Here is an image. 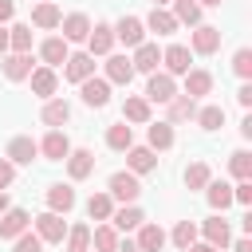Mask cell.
<instances>
[{
  "label": "cell",
  "mask_w": 252,
  "mask_h": 252,
  "mask_svg": "<svg viewBox=\"0 0 252 252\" xmlns=\"http://www.w3.org/2000/svg\"><path fill=\"white\" fill-rule=\"evenodd\" d=\"M110 213H114V197H110L106 189L87 197V217H91V220H110Z\"/></svg>",
  "instance_id": "1f68e13d"
},
{
  "label": "cell",
  "mask_w": 252,
  "mask_h": 252,
  "mask_svg": "<svg viewBox=\"0 0 252 252\" xmlns=\"http://www.w3.org/2000/svg\"><path fill=\"white\" fill-rule=\"evenodd\" d=\"M35 154H39V142H32L28 134H16V138L8 142V150H4V158H8L12 165H32Z\"/></svg>",
  "instance_id": "9c48e42d"
},
{
  "label": "cell",
  "mask_w": 252,
  "mask_h": 252,
  "mask_svg": "<svg viewBox=\"0 0 252 252\" xmlns=\"http://www.w3.org/2000/svg\"><path fill=\"white\" fill-rule=\"evenodd\" d=\"M59 20H63V12H59V4H51V0H39V4L32 8V24L43 28V32L59 28Z\"/></svg>",
  "instance_id": "603a6c76"
},
{
  "label": "cell",
  "mask_w": 252,
  "mask_h": 252,
  "mask_svg": "<svg viewBox=\"0 0 252 252\" xmlns=\"http://www.w3.org/2000/svg\"><path fill=\"white\" fill-rule=\"evenodd\" d=\"M106 146H110V150H118V154H126V150L134 146V130H130L126 122H114V126L106 130Z\"/></svg>",
  "instance_id": "836d02e7"
},
{
  "label": "cell",
  "mask_w": 252,
  "mask_h": 252,
  "mask_svg": "<svg viewBox=\"0 0 252 252\" xmlns=\"http://www.w3.org/2000/svg\"><path fill=\"white\" fill-rule=\"evenodd\" d=\"M39 154H43L47 161H63V158L71 154V138H67L63 130H47L43 142H39Z\"/></svg>",
  "instance_id": "7c38bea8"
},
{
  "label": "cell",
  "mask_w": 252,
  "mask_h": 252,
  "mask_svg": "<svg viewBox=\"0 0 252 252\" xmlns=\"http://www.w3.org/2000/svg\"><path fill=\"white\" fill-rule=\"evenodd\" d=\"M169 4H173V20L177 24H193V28L201 24V4L197 0H169Z\"/></svg>",
  "instance_id": "d590c367"
},
{
  "label": "cell",
  "mask_w": 252,
  "mask_h": 252,
  "mask_svg": "<svg viewBox=\"0 0 252 252\" xmlns=\"http://www.w3.org/2000/svg\"><path fill=\"white\" fill-rule=\"evenodd\" d=\"M39 118H43V126L59 130V126H67V118H71V106H67L63 98H43V110H39Z\"/></svg>",
  "instance_id": "ffe728a7"
},
{
  "label": "cell",
  "mask_w": 252,
  "mask_h": 252,
  "mask_svg": "<svg viewBox=\"0 0 252 252\" xmlns=\"http://www.w3.org/2000/svg\"><path fill=\"white\" fill-rule=\"evenodd\" d=\"M16 16V0H0V24H8Z\"/></svg>",
  "instance_id": "c3c4849f"
},
{
  "label": "cell",
  "mask_w": 252,
  "mask_h": 252,
  "mask_svg": "<svg viewBox=\"0 0 252 252\" xmlns=\"http://www.w3.org/2000/svg\"><path fill=\"white\" fill-rule=\"evenodd\" d=\"M217 47H220V28L197 24V28L189 32V51H193V55H213Z\"/></svg>",
  "instance_id": "3957f363"
},
{
  "label": "cell",
  "mask_w": 252,
  "mask_h": 252,
  "mask_svg": "<svg viewBox=\"0 0 252 252\" xmlns=\"http://www.w3.org/2000/svg\"><path fill=\"white\" fill-rule=\"evenodd\" d=\"M236 102H240V106H244V110H248V106H252V83H244V87H240V91H236Z\"/></svg>",
  "instance_id": "7dc6e473"
},
{
  "label": "cell",
  "mask_w": 252,
  "mask_h": 252,
  "mask_svg": "<svg viewBox=\"0 0 252 252\" xmlns=\"http://www.w3.org/2000/svg\"><path fill=\"white\" fill-rule=\"evenodd\" d=\"M4 209H12V201H8V193L0 189V213H4Z\"/></svg>",
  "instance_id": "11a10c76"
},
{
  "label": "cell",
  "mask_w": 252,
  "mask_h": 252,
  "mask_svg": "<svg viewBox=\"0 0 252 252\" xmlns=\"http://www.w3.org/2000/svg\"><path fill=\"white\" fill-rule=\"evenodd\" d=\"M63 161H67V177H71V181H83V177H91V169H94V154H91V150H71Z\"/></svg>",
  "instance_id": "d6986e66"
},
{
  "label": "cell",
  "mask_w": 252,
  "mask_h": 252,
  "mask_svg": "<svg viewBox=\"0 0 252 252\" xmlns=\"http://www.w3.org/2000/svg\"><path fill=\"white\" fill-rule=\"evenodd\" d=\"M232 244V252H252V240L248 236H240V240H228Z\"/></svg>",
  "instance_id": "681fc988"
},
{
  "label": "cell",
  "mask_w": 252,
  "mask_h": 252,
  "mask_svg": "<svg viewBox=\"0 0 252 252\" xmlns=\"http://www.w3.org/2000/svg\"><path fill=\"white\" fill-rule=\"evenodd\" d=\"M79 94H83V102H87L91 110H102V106L110 102V83H106L102 75H91V79L79 83Z\"/></svg>",
  "instance_id": "277c9868"
},
{
  "label": "cell",
  "mask_w": 252,
  "mask_h": 252,
  "mask_svg": "<svg viewBox=\"0 0 252 252\" xmlns=\"http://www.w3.org/2000/svg\"><path fill=\"white\" fill-rule=\"evenodd\" d=\"M32 224H35V236H39L43 244H63V236H67V220H63L59 213H51V209L39 213Z\"/></svg>",
  "instance_id": "7a4b0ae2"
},
{
  "label": "cell",
  "mask_w": 252,
  "mask_h": 252,
  "mask_svg": "<svg viewBox=\"0 0 252 252\" xmlns=\"http://www.w3.org/2000/svg\"><path fill=\"white\" fill-rule=\"evenodd\" d=\"M142 24H146L150 32H158V35H173V32L181 28V24L173 20V12H169V8H154V12H150Z\"/></svg>",
  "instance_id": "83f0119b"
},
{
  "label": "cell",
  "mask_w": 252,
  "mask_h": 252,
  "mask_svg": "<svg viewBox=\"0 0 252 252\" xmlns=\"http://www.w3.org/2000/svg\"><path fill=\"white\" fill-rule=\"evenodd\" d=\"M232 71H236V75H240L244 83L252 79V51H248V47H240V51L232 55Z\"/></svg>",
  "instance_id": "ee69618b"
},
{
  "label": "cell",
  "mask_w": 252,
  "mask_h": 252,
  "mask_svg": "<svg viewBox=\"0 0 252 252\" xmlns=\"http://www.w3.org/2000/svg\"><path fill=\"white\" fill-rule=\"evenodd\" d=\"M134 232H138L134 244H138L142 252H161V248H165V232H161V224H146V220H142Z\"/></svg>",
  "instance_id": "7402d4cb"
},
{
  "label": "cell",
  "mask_w": 252,
  "mask_h": 252,
  "mask_svg": "<svg viewBox=\"0 0 252 252\" xmlns=\"http://www.w3.org/2000/svg\"><path fill=\"white\" fill-rule=\"evenodd\" d=\"M146 146L150 150H169L173 146V122H146Z\"/></svg>",
  "instance_id": "f546056e"
},
{
  "label": "cell",
  "mask_w": 252,
  "mask_h": 252,
  "mask_svg": "<svg viewBox=\"0 0 252 252\" xmlns=\"http://www.w3.org/2000/svg\"><path fill=\"white\" fill-rule=\"evenodd\" d=\"M232 201H236V205H252V177L232 185Z\"/></svg>",
  "instance_id": "f6af8a7d"
},
{
  "label": "cell",
  "mask_w": 252,
  "mask_h": 252,
  "mask_svg": "<svg viewBox=\"0 0 252 252\" xmlns=\"http://www.w3.org/2000/svg\"><path fill=\"white\" fill-rule=\"evenodd\" d=\"M185 252H220V248H213V244H205V240H201V244H197V240H193V244H189V248H185Z\"/></svg>",
  "instance_id": "f907efd6"
},
{
  "label": "cell",
  "mask_w": 252,
  "mask_h": 252,
  "mask_svg": "<svg viewBox=\"0 0 252 252\" xmlns=\"http://www.w3.org/2000/svg\"><path fill=\"white\" fill-rule=\"evenodd\" d=\"M91 240H94V248H98V252H114V248H118V228L102 220V224L91 232Z\"/></svg>",
  "instance_id": "74e56055"
},
{
  "label": "cell",
  "mask_w": 252,
  "mask_h": 252,
  "mask_svg": "<svg viewBox=\"0 0 252 252\" xmlns=\"http://www.w3.org/2000/svg\"><path fill=\"white\" fill-rule=\"evenodd\" d=\"M158 63H161V51H158V43H138L134 47V55H130V67H134V75L142 71V75H154L158 71Z\"/></svg>",
  "instance_id": "8fae6325"
},
{
  "label": "cell",
  "mask_w": 252,
  "mask_h": 252,
  "mask_svg": "<svg viewBox=\"0 0 252 252\" xmlns=\"http://www.w3.org/2000/svg\"><path fill=\"white\" fill-rule=\"evenodd\" d=\"M205 197H209V205H213L217 213H224V209L232 205V185H228V181H209V185H205Z\"/></svg>",
  "instance_id": "d6a6232c"
},
{
  "label": "cell",
  "mask_w": 252,
  "mask_h": 252,
  "mask_svg": "<svg viewBox=\"0 0 252 252\" xmlns=\"http://www.w3.org/2000/svg\"><path fill=\"white\" fill-rule=\"evenodd\" d=\"M32 94H39V98H51L55 91H59V75H55V67H32Z\"/></svg>",
  "instance_id": "2e32d148"
},
{
  "label": "cell",
  "mask_w": 252,
  "mask_h": 252,
  "mask_svg": "<svg viewBox=\"0 0 252 252\" xmlns=\"http://www.w3.org/2000/svg\"><path fill=\"white\" fill-rule=\"evenodd\" d=\"M47 209L59 213V217H67V213L75 209V189H71V185H51V189H47Z\"/></svg>",
  "instance_id": "484cf974"
},
{
  "label": "cell",
  "mask_w": 252,
  "mask_h": 252,
  "mask_svg": "<svg viewBox=\"0 0 252 252\" xmlns=\"http://www.w3.org/2000/svg\"><path fill=\"white\" fill-rule=\"evenodd\" d=\"M169 240H173V244H177V248L185 252V248H189V244L197 240V224H193V220H177V224H173V236H169Z\"/></svg>",
  "instance_id": "b9f144b4"
},
{
  "label": "cell",
  "mask_w": 252,
  "mask_h": 252,
  "mask_svg": "<svg viewBox=\"0 0 252 252\" xmlns=\"http://www.w3.org/2000/svg\"><path fill=\"white\" fill-rule=\"evenodd\" d=\"M28 75H32V51H24V55L20 51H8L4 55V79L8 83H24Z\"/></svg>",
  "instance_id": "9a60e30c"
},
{
  "label": "cell",
  "mask_w": 252,
  "mask_h": 252,
  "mask_svg": "<svg viewBox=\"0 0 252 252\" xmlns=\"http://www.w3.org/2000/svg\"><path fill=\"white\" fill-rule=\"evenodd\" d=\"M59 28H63V39H67V43H87V35H91V16H87V12H67V16L59 20Z\"/></svg>",
  "instance_id": "52a82bcc"
},
{
  "label": "cell",
  "mask_w": 252,
  "mask_h": 252,
  "mask_svg": "<svg viewBox=\"0 0 252 252\" xmlns=\"http://www.w3.org/2000/svg\"><path fill=\"white\" fill-rule=\"evenodd\" d=\"M142 220H146V213H142L138 205H122V209H114V213H110V224H114L118 232H134Z\"/></svg>",
  "instance_id": "4316f807"
},
{
  "label": "cell",
  "mask_w": 252,
  "mask_h": 252,
  "mask_svg": "<svg viewBox=\"0 0 252 252\" xmlns=\"http://www.w3.org/2000/svg\"><path fill=\"white\" fill-rule=\"evenodd\" d=\"M122 122L146 126V122H150V102H146L142 94H126V102H122Z\"/></svg>",
  "instance_id": "f1b7e54d"
},
{
  "label": "cell",
  "mask_w": 252,
  "mask_h": 252,
  "mask_svg": "<svg viewBox=\"0 0 252 252\" xmlns=\"http://www.w3.org/2000/svg\"><path fill=\"white\" fill-rule=\"evenodd\" d=\"M28 224H32V217H28L24 209H4V213H0V240H16Z\"/></svg>",
  "instance_id": "e0dca14e"
},
{
  "label": "cell",
  "mask_w": 252,
  "mask_h": 252,
  "mask_svg": "<svg viewBox=\"0 0 252 252\" xmlns=\"http://www.w3.org/2000/svg\"><path fill=\"white\" fill-rule=\"evenodd\" d=\"M126 169H130V173H154V169H158V150H150V146H130V150H126Z\"/></svg>",
  "instance_id": "4fadbf2b"
},
{
  "label": "cell",
  "mask_w": 252,
  "mask_h": 252,
  "mask_svg": "<svg viewBox=\"0 0 252 252\" xmlns=\"http://www.w3.org/2000/svg\"><path fill=\"white\" fill-rule=\"evenodd\" d=\"M165 106H169L165 122H185V118H193V114H197V98H189V94H173Z\"/></svg>",
  "instance_id": "4dcf8cb0"
},
{
  "label": "cell",
  "mask_w": 252,
  "mask_h": 252,
  "mask_svg": "<svg viewBox=\"0 0 252 252\" xmlns=\"http://www.w3.org/2000/svg\"><path fill=\"white\" fill-rule=\"evenodd\" d=\"M87 51H91V55H110V51H114V24H91Z\"/></svg>",
  "instance_id": "30bf717a"
},
{
  "label": "cell",
  "mask_w": 252,
  "mask_h": 252,
  "mask_svg": "<svg viewBox=\"0 0 252 252\" xmlns=\"http://www.w3.org/2000/svg\"><path fill=\"white\" fill-rule=\"evenodd\" d=\"M161 63H165V71H169V75H185V71H189V63H193V51H189L185 43H169V47L161 51Z\"/></svg>",
  "instance_id": "5bb4252c"
},
{
  "label": "cell",
  "mask_w": 252,
  "mask_h": 252,
  "mask_svg": "<svg viewBox=\"0 0 252 252\" xmlns=\"http://www.w3.org/2000/svg\"><path fill=\"white\" fill-rule=\"evenodd\" d=\"M114 43H126V47L146 43V24H142L138 16H122V20L114 24Z\"/></svg>",
  "instance_id": "ba28073f"
},
{
  "label": "cell",
  "mask_w": 252,
  "mask_h": 252,
  "mask_svg": "<svg viewBox=\"0 0 252 252\" xmlns=\"http://www.w3.org/2000/svg\"><path fill=\"white\" fill-rule=\"evenodd\" d=\"M173 94H177L173 75H169V71H154L150 83H146V94H142V98H146V102H169Z\"/></svg>",
  "instance_id": "8992f818"
},
{
  "label": "cell",
  "mask_w": 252,
  "mask_h": 252,
  "mask_svg": "<svg viewBox=\"0 0 252 252\" xmlns=\"http://www.w3.org/2000/svg\"><path fill=\"white\" fill-rule=\"evenodd\" d=\"M106 83H118V87H126L130 79H134V67H130V59L126 55H106V75H102Z\"/></svg>",
  "instance_id": "cb8c5ba5"
},
{
  "label": "cell",
  "mask_w": 252,
  "mask_h": 252,
  "mask_svg": "<svg viewBox=\"0 0 252 252\" xmlns=\"http://www.w3.org/2000/svg\"><path fill=\"white\" fill-rule=\"evenodd\" d=\"M0 55H8V28L0 24Z\"/></svg>",
  "instance_id": "db71d44e"
},
{
  "label": "cell",
  "mask_w": 252,
  "mask_h": 252,
  "mask_svg": "<svg viewBox=\"0 0 252 252\" xmlns=\"http://www.w3.org/2000/svg\"><path fill=\"white\" fill-rule=\"evenodd\" d=\"M12 252H43V240H39L35 232H28V228H24V232L12 240Z\"/></svg>",
  "instance_id": "7bdbcfd3"
},
{
  "label": "cell",
  "mask_w": 252,
  "mask_h": 252,
  "mask_svg": "<svg viewBox=\"0 0 252 252\" xmlns=\"http://www.w3.org/2000/svg\"><path fill=\"white\" fill-rule=\"evenodd\" d=\"M67 55H71V51H67V39H63V35H47V39L39 43V59H43V67H63Z\"/></svg>",
  "instance_id": "ac0fdd59"
},
{
  "label": "cell",
  "mask_w": 252,
  "mask_h": 252,
  "mask_svg": "<svg viewBox=\"0 0 252 252\" xmlns=\"http://www.w3.org/2000/svg\"><path fill=\"white\" fill-rule=\"evenodd\" d=\"M197 4H201V8H220L224 0H197Z\"/></svg>",
  "instance_id": "9f6ffc18"
},
{
  "label": "cell",
  "mask_w": 252,
  "mask_h": 252,
  "mask_svg": "<svg viewBox=\"0 0 252 252\" xmlns=\"http://www.w3.org/2000/svg\"><path fill=\"white\" fill-rule=\"evenodd\" d=\"M193 118H197L201 130H220V126H224V106H201Z\"/></svg>",
  "instance_id": "ab89813d"
},
{
  "label": "cell",
  "mask_w": 252,
  "mask_h": 252,
  "mask_svg": "<svg viewBox=\"0 0 252 252\" xmlns=\"http://www.w3.org/2000/svg\"><path fill=\"white\" fill-rule=\"evenodd\" d=\"M114 252H142V248H138L134 240H118V248H114Z\"/></svg>",
  "instance_id": "816d5d0a"
},
{
  "label": "cell",
  "mask_w": 252,
  "mask_h": 252,
  "mask_svg": "<svg viewBox=\"0 0 252 252\" xmlns=\"http://www.w3.org/2000/svg\"><path fill=\"white\" fill-rule=\"evenodd\" d=\"M91 75H94V55H91V51H75V55L63 59V79H67V83H83V79H91Z\"/></svg>",
  "instance_id": "5b68a950"
},
{
  "label": "cell",
  "mask_w": 252,
  "mask_h": 252,
  "mask_svg": "<svg viewBox=\"0 0 252 252\" xmlns=\"http://www.w3.org/2000/svg\"><path fill=\"white\" fill-rule=\"evenodd\" d=\"M240 134H244V138H252V114H244V122H240Z\"/></svg>",
  "instance_id": "f5cc1de1"
},
{
  "label": "cell",
  "mask_w": 252,
  "mask_h": 252,
  "mask_svg": "<svg viewBox=\"0 0 252 252\" xmlns=\"http://www.w3.org/2000/svg\"><path fill=\"white\" fill-rule=\"evenodd\" d=\"M106 193H110L114 201H122V205H134V201H138V193H142V185H138V173H130V169H118V173H110V181H106Z\"/></svg>",
  "instance_id": "6da1fadb"
},
{
  "label": "cell",
  "mask_w": 252,
  "mask_h": 252,
  "mask_svg": "<svg viewBox=\"0 0 252 252\" xmlns=\"http://www.w3.org/2000/svg\"><path fill=\"white\" fill-rule=\"evenodd\" d=\"M209 91H213V75L201 71V67H189V71H185V91H181V94L201 98V94H209Z\"/></svg>",
  "instance_id": "d4e9b609"
},
{
  "label": "cell",
  "mask_w": 252,
  "mask_h": 252,
  "mask_svg": "<svg viewBox=\"0 0 252 252\" xmlns=\"http://www.w3.org/2000/svg\"><path fill=\"white\" fill-rule=\"evenodd\" d=\"M209 181H213L209 161H193V165H185V185H189V189H205Z\"/></svg>",
  "instance_id": "8d00e7d4"
},
{
  "label": "cell",
  "mask_w": 252,
  "mask_h": 252,
  "mask_svg": "<svg viewBox=\"0 0 252 252\" xmlns=\"http://www.w3.org/2000/svg\"><path fill=\"white\" fill-rule=\"evenodd\" d=\"M63 240H67V252H91V228L87 224H71Z\"/></svg>",
  "instance_id": "f35d334b"
},
{
  "label": "cell",
  "mask_w": 252,
  "mask_h": 252,
  "mask_svg": "<svg viewBox=\"0 0 252 252\" xmlns=\"http://www.w3.org/2000/svg\"><path fill=\"white\" fill-rule=\"evenodd\" d=\"M201 232H205V244H213V248H228V240H232L224 217H209V220L201 224Z\"/></svg>",
  "instance_id": "44dd1931"
},
{
  "label": "cell",
  "mask_w": 252,
  "mask_h": 252,
  "mask_svg": "<svg viewBox=\"0 0 252 252\" xmlns=\"http://www.w3.org/2000/svg\"><path fill=\"white\" fill-rule=\"evenodd\" d=\"M165 4H169V0H154V8H165Z\"/></svg>",
  "instance_id": "6f0895ef"
},
{
  "label": "cell",
  "mask_w": 252,
  "mask_h": 252,
  "mask_svg": "<svg viewBox=\"0 0 252 252\" xmlns=\"http://www.w3.org/2000/svg\"><path fill=\"white\" fill-rule=\"evenodd\" d=\"M12 181H16V165H12L8 158H0V189H8Z\"/></svg>",
  "instance_id": "bcb514c9"
},
{
  "label": "cell",
  "mask_w": 252,
  "mask_h": 252,
  "mask_svg": "<svg viewBox=\"0 0 252 252\" xmlns=\"http://www.w3.org/2000/svg\"><path fill=\"white\" fill-rule=\"evenodd\" d=\"M228 173H232L236 181H248V177H252V154H248V150H236V154L228 158Z\"/></svg>",
  "instance_id": "60d3db41"
},
{
  "label": "cell",
  "mask_w": 252,
  "mask_h": 252,
  "mask_svg": "<svg viewBox=\"0 0 252 252\" xmlns=\"http://www.w3.org/2000/svg\"><path fill=\"white\" fill-rule=\"evenodd\" d=\"M8 51H32V24H12L8 28Z\"/></svg>",
  "instance_id": "e575fe53"
}]
</instances>
